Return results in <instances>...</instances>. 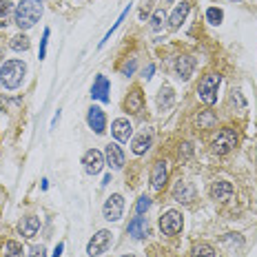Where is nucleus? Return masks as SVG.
I'll return each instance as SVG.
<instances>
[{"label": "nucleus", "instance_id": "nucleus-29", "mask_svg": "<svg viewBox=\"0 0 257 257\" xmlns=\"http://www.w3.org/2000/svg\"><path fill=\"white\" fill-rule=\"evenodd\" d=\"M151 208V197L149 195H142L140 200H138V204H136V211H138V215H144V213Z\"/></svg>", "mask_w": 257, "mask_h": 257}, {"label": "nucleus", "instance_id": "nucleus-21", "mask_svg": "<svg viewBox=\"0 0 257 257\" xmlns=\"http://www.w3.org/2000/svg\"><path fill=\"white\" fill-rule=\"evenodd\" d=\"M149 147H151V133H147V131L140 133V136L133 140V153H136V155L147 153Z\"/></svg>", "mask_w": 257, "mask_h": 257}, {"label": "nucleus", "instance_id": "nucleus-35", "mask_svg": "<svg viewBox=\"0 0 257 257\" xmlns=\"http://www.w3.org/2000/svg\"><path fill=\"white\" fill-rule=\"evenodd\" d=\"M153 71H155V67H153V64H149V67H147V69H144V78H147V80H149V78H151V76H153Z\"/></svg>", "mask_w": 257, "mask_h": 257}, {"label": "nucleus", "instance_id": "nucleus-10", "mask_svg": "<svg viewBox=\"0 0 257 257\" xmlns=\"http://www.w3.org/2000/svg\"><path fill=\"white\" fill-rule=\"evenodd\" d=\"M87 124L93 128L98 136H102V133H104V128H106V115H104V111L100 109V106H91V109H89Z\"/></svg>", "mask_w": 257, "mask_h": 257}, {"label": "nucleus", "instance_id": "nucleus-5", "mask_svg": "<svg viewBox=\"0 0 257 257\" xmlns=\"http://www.w3.org/2000/svg\"><path fill=\"white\" fill-rule=\"evenodd\" d=\"M122 211H124V197L117 195V193L111 195L102 206V215H104V219H109V222H117V219L122 217Z\"/></svg>", "mask_w": 257, "mask_h": 257}, {"label": "nucleus", "instance_id": "nucleus-4", "mask_svg": "<svg viewBox=\"0 0 257 257\" xmlns=\"http://www.w3.org/2000/svg\"><path fill=\"white\" fill-rule=\"evenodd\" d=\"M213 153L217 155H226L231 153L235 147H237V133L233 131V128H222V131L215 136V140H213Z\"/></svg>", "mask_w": 257, "mask_h": 257}, {"label": "nucleus", "instance_id": "nucleus-19", "mask_svg": "<svg viewBox=\"0 0 257 257\" xmlns=\"http://www.w3.org/2000/svg\"><path fill=\"white\" fill-rule=\"evenodd\" d=\"M128 235H131L133 239H144L149 235V222L144 217H133L131 222H128Z\"/></svg>", "mask_w": 257, "mask_h": 257}, {"label": "nucleus", "instance_id": "nucleus-11", "mask_svg": "<svg viewBox=\"0 0 257 257\" xmlns=\"http://www.w3.org/2000/svg\"><path fill=\"white\" fill-rule=\"evenodd\" d=\"M109 91H111V84L106 76H95L93 80V87H91V98L93 100H100V102H109Z\"/></svg>", "mask_w": 257, "mask_h": 257}, {"label": "nucleus", "instance_id": "nucleus-22", "mask_svg": "<svg viewBox=\"0 0 257 257\" xmlns=\"http://www.w3.org/2000/svg\"><path fill=\"white\" fill-rule=\"evenodd\" d=\"M173 102H175L173 89H171V87H162V89H160V93H158V106H160V109H162V111L169 109Z\"/></svg>", "mask_w": 257, "mask_h": 257}, {"label": "nucleus", "instance_id": "nucleus-6", "mask_svg": "<svg viewBox=\"0 0 257 257\" xmlns=\"http://www.w3.org/2000/svg\"><path fill=\"white\" fill-rule=\"evenodd\" d=\"M160 228H162L164 235H178L182 231V213L167 211L160 217Z\"/></svg>", "mask_w": 257, "mask_h": 257}, {"label": "nucleus", "instance_id": "nucleus-16", "mask_svg": "<svg viewBox=\"0 0 257 257\" xmlns=\"http://www.w3.org/2000/svg\"><path fill=\"white\" fill-rule=\"evenodd\" d=\"M231 195H233V186H231V182H226V180H217V182H213V184H211V197H213V200H217V202H226Z\"/></svg>", "mask_w": 257, "mask_h": 257}, {"label": "nucleus", "instance_id": "nucleus-14", "mask_svg": "<svg viewBox=\"0 0 257 257\" xmlns=\"http://www.w3.org/2000/svg\"><path fill=\"white\" fill-rule=\"evenodd\" d=\"M111 133H113V138L117 142H128V138H131V133H133V126L124 117H117V120H113V124H111Z\"/></svg>", "mask_w": 257, "mask_h": 257}, {"label": "nucleus", "instance_id": "nucleus-15", "mask_svg": "<svg viewBox=\"0 0 257 257\" xmlns=\"http://www.w3.org/2000/svg\"><path fill=\"white\" fill-rule=\"evenodd\" d=\"M142 106H144V93H142V89L140 87H133L131 93H128L126 100H124V109L128 111V113H140Z\"/></svg>", "mask_w": 257, "mask_h": 257}, {"label": "nucleus", "instance_id": "nucleus-2", "mask_svg": "<svg viewBox=\"0 0 257 257\" xmlns=\"http://www.w3.org/2000/svg\"><path fill=\"white\" fill-rule=\"evenodd\" d=\"M25 62L23 60H9L0 67V84L5 89H18L25 78Z\"/></svg>", "mask_w": 257, "mask_h": 257}, {"label": "nucleus", "instance_id": "nucleus-7", "mask_svg": "<svg viewBox=\"0 0 257 257\" xmlns=\"http://www.w3.org/2000/svg\"><path fill=\"white\" fill-rule=\"evenodd\" d=\"M109 246H111V231H98L93 235V239L89 242V246H87V255L95 257V255L104 253Z\"/></svg>", "mask_w": 257, "mask_h": 257}, {"label": "nucleus", "instance_id": "nucleus-28", "mask_svg": "<svg viewBox=\"0 0 257 257\" xmlns=\"http://www.w3.org/2000/svg\"><path fill=\"white\" fill-rule=\"evenodd\" d=\"M206 18H208V23H211V25H219V23H222V18H224V14H222V9L211 7L206 12Z\"/></svg>", "mask_w": 257, "mask_h": 257}, {"label": "nucleus", "instance_id": "nucleus-23", "mask_svg": "<svg viewBox=\"0 0 257 257\" xmlns=\"http://www.w3.org/2000/svg\"><path fill=\"white\" fill-rule=\"evenodd\" d=\"M14 14V5L9 0H0V27H7Z\"/></svg>", "mask_w": 257, "mask_h": 257}, {"label": "nucleus", "instance_id": "nucleus-17", "mask_svg": "<svg viewBox=\"0 0 257 257\" xmlns=\"http://www.w3.org/2000/svg\"><path fill=\"white\" fill-rule=\"evenodd\" d=\"M38 228H40V219L36 217V215H27V217L20 219V224H18L20 235H23V237H27V239L34 237V235L38 233Z\"/></svg>", "mask_w": 257, "mask_h": 257}, {"label": "nucleus", "instance_id": "nucleus-30", "mask_svg": "<svg viewBox=\"0 0 257 257\" xmlns=\"http://www.w3.org/2000/svg\"><path fill=\"white\" fill-rule=\"evenodd\" d=\"M49 34H51L49 29H45V34H42V40H40V53H38L40 60L47 56V42H49Z\"/></svg>", "mask_w": 257, "mask_h": 257}, {"label": "nucleus", "instance_id": "nucleus-37", "mask_svg": "<svg viewBox=\"0 0 257 257\" xmlns=\"http://www.w3.org/2000/svg\"><path fill=\"white\" fill-rule=\"evenodd\" d=\"M233 3H242V0H233Z\"/></svg>", "mask_w": 257, "mask_h": 257}, {"label": "nucleus", "instance_id": "nucleus-26", "mask_svg": "<svg viewBox=\"0 0 257 257\" xmlns=\"http://www.w3.org/2000/svg\"><path fill=\"white\" fill-rule=\"evenodd\" d=\"M3 257H23V246L18 242H7L3 246Z\"/></svg>", "mask_w": 257, "mask_h": 257}, {"label": "nucleus", "instance_id": "nucleus-25", "mask_svg": "<svg viewBox=\"0 0 257 257\" xmlns=\"http://www.w3.org/2000/svg\"><path fill=\"white\" fill-rule=\"evenodd\" d=\"M9 47H12L14 51H27L31 47V42H29V38H27L25 34H20V36H14L12 42H9Z\"/></svg>", "mask_w": 257, "mask_h": 257}, {"label": "nucleus", "instance_id": "nucleus-3", "mask_svg": "<svg viewBox=\"0 0 257 257\" xmlns=\"http://www.w3.org/2000/svg\"><path fill=\"white\" fill-rule=\"evenodd\" d=\"M222 78L217 73H206L204 78L200 80V87H197V98L204 104H215L217 102V89Z\"/></svg>", "mask_w": 257, "mask_h": 257}, {"label": "nucleus", "instance_id": "nucleus-38", "mask_svg": "<svg viewBox=\"0 0 257 257\" xmlns=\"http://www.w3.org/2000/svg\"><path fill=\"white\" fill-rule=\"evenodd\" d=\"M124 257H136V255H124Z\"/></svg>", "mask_w": 257, "mask_h": 257}, {"label": "nucleus", "instance_id": "nucleus-31", "mask_svg": "<svg viewBox=\"0 0 257 257\" xmlns=\"http://www.w3.org/2000/svg\"><path fill=\"white\" fill-rule=\"evenodd\" d=\"M29 257H47V250L42 248V246H34V248L29 250Z\"/></svg>", "mask_w": 257, "mask_h": 257}, {"label": "nucleus", "instance_id": "nucleus-9", "mask_svg": "<svg viewBox=\"0 0 257 257\" xmlns=\"http://www.w3.org/2000/svg\"><path fill=\"white\" fill-rule=\"evenodd\" d=\"M173 200L182 202V204H191V202L195 200V189H193L191 182L180 180L178 184L173 186Z\"/></svg>", "mask_w": 257, "mask_h": 257}, {"label": "nucleus", "instance_id": "nucleus-39", "mask_svg": "<svg viewBox=\"0 0 257 257\" xmlns=\"http://www.w3.org/2000/svg\"><path fill=\"white\" fill-rule=\"evenodd\" d=\"M0 53H3V51H0Z\"/></svg>", "mask_w": 257, "mask_h": 257}, {"label": "nucleus", "instance_id": "nucleus-12", "mask_svg": "<svg viewBox=\"0 0 257 257\" xmlns=\"http://www.w3.org/2000/svg\"><path fill=\"white\" fill-rule=\"evenodd\" d=\"M167 175H169L167 162H164V160H158V162L153 164V171H151V186L155 191L164 189V184H167Z\"/></svg>", "mask_w": 257, "mask_h": 257}, {"label": "nucleus", "instance_id": "nucleus-18", "mask_svg": "<svg viewBox=\"0 0 257 257\" xmlns=\"http://www.w3.org/2000/svg\"><path fill=\"white\" fill-rule=\"evenodd\" d=\"M193 69H195V60L191 56H180L175 60V73L180 80H189L193 76Z\"/></svg>", "mask_w": 257, "mask_h": 257}, {"label": "nucleus", "instance_id": "nucleus-27", "mask_svg": "<svg viewBox=\"0 0 257 257\" xmlns=\"http://www.w3.org/2000/svg\"><path fill=\"white\" fill-rule=\"evenodd\" d=\"M164 20H167V14H164V9H158V12L153 14V18H151V29L153 31H160L164 27Z\"/></svg>", "mask_w": 257, "mask_h": 257}, {"label": "nucleus", "instance_id": "nucleus-34", "mask_svg": "<svg viewBox=\"0 0 257 257\" xmlns=\"http://www.w3.org/2000/svg\"><path fill=\"white\" fill-rule=\"evenodd\" d=\"M182 155H184V158H189V155H191V144L189 142H184L180 147V158H182Z\"/></svg>", "mask_w": 257, "mask_h": 257}, {"label": "nucleus", "instance_id": "nucleus-20", "mask_svg": "<svg viewBox=\"0 0 257 257\" xmlns=\"http://www.w3.org/2000/svg\"><path fill=\"white\" fill-rule=\"evenodd\" d=\"M189 9H191L189 3H180L178 7H175V12L171 14V18H169V27H171V29H180V25L184 23V18L189 16Z\"/></svg>", "mask_w": 257, "mask_h": 257}, {"label": "nucleus", "instance_id": "nucleus-1", "mask_svg": "<svg viewBox=\"0 0 257 257\" xmlns=\"http://www.w3.org/2000/svg\"><path fill=\"white\" fill-rule=\"evenodd\" d=\"M40 16H42V5L38 0H23L14 12L16 25H18L20 29H31V27L40 20Z\"/></svg>", "mask_w": 257, "mask_h": 257}, {"label": "nucleus", "instance_id": "nucleus-36", "mask_svg": "<svg viewBox=\"0 0 257 257\" xmlns=\"http://www.w3.org/2000/svg\"><path fill=\"white\" fill-rule=\"evenodd\" d=\"M62 248H64V244L60 242V244L56 246V250H53V255H51V257H60V255H62Z\"/></svg>", "mask_w": 257, "mask_h": 257}, {"label": "nucleus", "instance_id": "nucleus-8", "mask_svg": "<svg viewBox=\"0 0 257 257\" xmlns=\"http://www.w3.org/2000/svg\"><path fill=\"white\" fill-rule=\"evenodd\" d=\"M82 164H84V171H87L89 175H98L104 167V155L100 151H95V149H91V151L84 153Z\"/></svg>", "mask_w": 257, "mask_h": 257}, {"label": "nucleus", "instance_id": "nucleus-32", "mask_svg": "<svg viewBox=\"0 0 257 257\" xmlns=\"http://www.w3.org/2000/svg\"><path fill=\"white\" fill-rule=\"evenodd\" d=\"M133 69H136V60L126 62L124 67H122V73H124V76H131V73H133Z\"/></svg>", "mask_w": 257, "mask_h": 257}, {"label": "nucleus", "instance_id": "nucleus-24", "mask_svg": "<svg viewBox=\"0 0 257 257\" xmlns=\"http://www.w3.org/2000/svg\"><path fill=\"white\" fill-rule=\"evenodd\" d=\"M191 257H215V250H213L211 244H195L191 250Z\"/></svg>", "mask_w": 257, "mask_h": 257}, {"label": "nucleus", "instance_id": "nucleus-33", "mask_svg": "<svg viewBox=\"0 0 257 257\" xmlns=\"http://www.w3.org/2000/svg\"><path fill=\"white\" fill-rule=\"evenodd\" d=\"M197 122H200V126H202V124H208V126H211L213 122H215V117H213L211 113H206L204 117H200V120H197Z\"/></svg>", "mask_w": 257, "mask_h": 257}, {"label": "nucleus", "instance_id": "nucleus-13", "mask_svg": "<svg viewBox=\"0 0 257 257\" xmlns=\"http://www.w3.org/2000/svg\"><path fill=\"white\" fill-rule=\"evenodd\" d=\"M104 162L109 164L111 169H115V171L122 169V167H124V151H122L115 142L109 144V147H106V151H104Z\"/></svg>", "mask_w": 257, "mask_h": 257}]
</instances>
